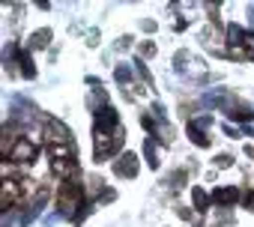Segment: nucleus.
<instances>
[{"mask_svg": "<svg viewBox=\"0 0 254 227\" xmlns=\"http://www.w3.org/2000/svg\"><path fill=\"white\" fill-rule=\"evenodd\" d=\"M42 126H45V138H48L54 147H60V144H69V141H72V132H69L60 120L45 117V123H42Z\"/></svg>", "mask_w": 254, "mask_h": 227, "instance_id": "nucleus-2", "label": "nucleus"}, {"mask_svg": "<svg viewBox=\"0 0 254 227\" xmlns=\"http://www.w3.org/2000/svg\"><path fill=\"white\" fill-rule=\"evenodd\" d=\"M9 54H15V63H18V69H21V75H24V78H36V69H33V63H30V57H27V51H21V48H9Z\"/></svg>", "mask_w": 254, "mask_h": 227, "instance_id": "nucleus-4", "label": "nucleus"}, {"mask_svg": "<svg viewBox=\"0 0 254 227\" xmlns=\"http://www.w3.org/2000/svg\"><path fill=\"white\" fill-rule=\"evenodd\" d=\"M189 138H191L197 147H209V138L203 135V126H200V123H194V120L189 123Z\"/></svg>", "mask_w": 254, "mask_h": 227, "instance_id": "nucleus-6", "label": "nucleus"}, {"mask_svg": "<svg viewBox=\"0 0 254 227\" xmlns=\"http://www.w3.org/2000/svg\"><path fill=\"white\" fill-rule=\"evenodd\" d=\"M209 197H212V203H218V206H230V203H236L239 188H236V185H233V188H215Z\"/></svg>", "mask_w": 254, "mask_h": 227, "instance_id": "nucleus-5", "label": "nucleus"}, {"mask_svg": "<svg viewBox=\"0 0 254 227\" xmlns=\"http://www.w3.org/2000/svg\"><path fill=\"white\" fill-rule=\"evenodd\" d=\"M191 200H194V209H197V212H206V206H209L212 197H206L203 188H191Z\"/></svg>", "mask_w": 254, "mask_h": 227, "instance_id": "nucleus-7", "label": "nucleus"}, {"mask_svg": "<svg viewBox=\"0 0 254 227\" xmlns=\"http://www.w3.org/2000/svg\"><path fill=\"white\" fill-rule=\"evenodd\" d=\"M141 51H144V54H147V57H153V54H156V48H153V45H150V42H147V45H144V48H141Z\"/></svg>", "mask_w": 254, "mask_h": 227, "instance_id": "nucleus-12", "label": "nucleus"}, {"mask_svg": "<svg viewBox=\"0 0 254 227\" xmlns=\"http://www.w3.org/2000/svg\"><path fill=\"white\" fill-rule=\"evenodd\" d=\"M48 39H51V30H39V33H33V48H45L48 45Z\"/></svg>", "mask_w": 254, "mask_h": 227, "instance_id": "nucleus-8", "label": "nucleus"}, {"mask_svg": "<svg viewBox=\"0 0 254 227\" xmlns=\"http://www.w3.org/2000/svg\"><path fill=\"white\" fill-rule=\"evenodd\" d=\"M144 153H147V162H150V168H159V156H156V147H153V141H147V144H144Z\"/></svg>", "mask_w": 254, "mask_h": 227, "instance_id": "nucleus-9", "label": "nucleus"}, {"mask_svg": "<svg viewBox=\"0 0 254 227\" xmlns=\"http://www.w3.org/2000/svg\"><path fill=\"white\" fill-rule=\"evenodd\" d=\"M251 24H254V9H251Z\"/></svg>", "mask_w": 254, "mask_h": 227, "instance_id": "nucleus-14", "label": "nucleus"}, {"mask_svg": "<svg viewBox=\"0 0 254 227\" xmlns=\"http://www.w3.org/2000/svg\"><path fill=\"white\" fill-rule=\"evenodd\" d=\"M114 173H117V176H123V179H132V176L138 173V159H135L132 153L120 156V159L114 162Z\"/></svg>", "mask_w": 254, "mask_h": 227, "instance_id": "nucleus-3", "label": "nucleus"}, {"mask_svg": "<svg viewBox=\"0 0 254 227\" xmlns=\"http://www.w3.org/2000/svg\"><path fill=\"white\" fill-rule=\"evenodd\" d=\"M215 165H218V168H227V165H230V156H218Z\"/></svg>", "mask_w": 254, "mask_h": 227, "instance_id": "nucleus-11", "label": "nucleus"}, {"mask_svg": "<svg viewBox=\"0 0 254 227\" xmlns=\"http://www.w3.org/2000/svg\"><path fill=\"white\" fill-rule=\"evenodd\" d=\"M114 75H117V81H120V84H129V81H132V72L126 69V66H117V72H114Z\"/></svg>", "mask_w": 254, "mask_h": 227, "instance_id": "nucleus-10", "label": "nucleus"}, {"mask_svg": "<svg viewBox=\"0 0 254 227\" xmlns=\"http://www.w3.org/2000/svg\"><path fill=\"white\" fill-rule=\"evenodd\" d=\"M39 156V147H36V141H30V138H18L15 141V147L9 150V162H15V165H27V162H33Z\"/></svg>", "mask_w": 254, "mask_h": 227, "instance_id": "nucleus-1", "label": "nucleus"}, {"mask_svg": "<svg viewBox=\"0 0 254 227\" xmlns=\"http://www.w3.org/2000/svg\"><path fill=\"white\" fill-rule=\"evenodd\" d=\"M245 206H248V209H254V191H251V194L245 197Z\"/></svg>", "mask_w": 254, "mask_h": 227, "instance_id": "nucleus-13", "label": "nucleus"}]
</instances>
